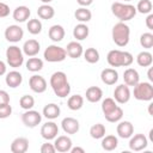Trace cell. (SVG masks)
<instances>
[{"mask_svg":"<svg viewBox=\"0 0 153 153\" xmlns=\"http://www.w3.org/2000/svg\"><path fill=\"white\" fill-rule=\"evenodd\" d=\"M49 84H50L54 93L57 97L66 98L67 96H69V93H71V85H69V82L67 80L66 73H63L61 71L54 72L51 74V76H50Z\"/></svg>","mask_w":153,"mask_h":153,"instance_id":"6da1fadb","label":"cell"},{"mask_svg":"<svg viewBox=\"0 0 153 153\" xmlns=\"http://www.w3.org/2000/svg\"><path fill=\"white\" fill-rule=\"evenodd\" d=\"M106 61L111 67H129L133 63L134 57L129 51L114 49L108 53Z\"/></svg>","mask_w":153,"mask_h":153,"instance_id":"7a4b0ae2","label":"cell"},{"mask_svg":"<svg viewBox=\"0 0 153 153\" xmlns=\"http://www.w3.org/2000/svg\"><path fill=\"white\" fill-rule=\"evenodd\" d=\"M112 14L120 19V22H128L133 19L136 14V7L131 4H123V2H112L111 5Z\"/></svg>","mask_w":153,"mask_h":153,"instance_id":"3957f363","label":"cell"},{"mask_svg":"<svg viewBox=\"0 0 153 153\" xmlns=\"http://www.w3.org/2000/svg\"><path fill=\"white\" fill-rule=\"evenodd\" d=\"M111 36H112V41L115 42L116 45L126 47L129 43L130 29L124 22H118L117 24L114 25L112 31H111Z\"/></svg>","mask_w":153,"mask_h":153,"instance_id":"277c9868","label":"cell"},{"mask_svg":"<svg viewBox=\"0 0 153 153\" xmlns=\"http://www.w3.org/2000/svg\"><path fill=\"white\" fill-rule=\"evenodd\" d=\"M133 94L134 98L137 100H142V102H149L153 99V86L151 82L147 81H142V82H137L135 86H133Z\"/></svg>","mask_w":153,"mask_h":153,"instance_id":"5b68a950","label":"cell"},{"mask_svg":"<svg viewBox=\"0 0 153 153\" xmlns=\"http://www.w3.org/2000/svg\"><path fill=\"white\" fill-rule=\"evenodd\" d=\"M43 57L48 62H61L67 57V53L65 48L57 44H50L45 48L43 53Z\"/></svg>","mask_w":153,"mask_h":153,"instance_id":"8992f818","label":"cell"},{"mask_svg":"<svg viewBox=\"0 0 153 153\" xmlns=\"http://www.w3.org/2000/svg\"><path fill=\"white\" fill-rule=\"evenodd\" d=\"M6 61L10 67L18 68L24 63L23 50L17 45H10L6 49Z\"/></svg>","mask_w":153,"mask_h":153,"instance_id":"52a82bcc","label":"cell"},{"mask_svg":"<svg viewBox=\"0 0 153 153\" xmlns=\"http://www.w3.org/2000/svg\"><path fill=\"white\" fill-rule=\"evenodd\" d=\"M42 121V115L36 110H25V112L22 115V122L27 128H35L37 127Z\"/></svg>","mask_w":153,"mask_h":153,"instance_id":"ba28073f","label":"cell"},{"mask_svg":"<svg viewBox=\"0 0 153 153\" xmlns=\"http://www.w3.org/2000/svg\"><path fill=\"white\" fill-rule=\"evenodd\" d=\"M131 97L129 86H127L126 84H121L118 86L115 87L114 90V99L116 100V103L118 104H126L129 102Z\"/></svg>","mask_w":153,"mask_h":153,"instance_id":"9c48e42d","label":"cell"},{"mask_svg":"<svg viewBox=\"0 0 153 153\" xmlns=\"http://www.w3.org/2000/svg\"><path fill=\"white\" fill-rule=\"evenodd\" d=\"M5 38L11 43H17L24 37V30L19 25H10L5 30Z\"/></svg>","mask_w":153,"mask_h":153,"instance_id":"30bf717a","label":"cell"},{"mask_svg":"<svg viewBox=\"0 0 153 153\" xmlns=\"http://www.w3.org/2000/svg\"><path fill=\"white\" fill-rule=\"evenodd\" d=\"M129 148L134 152H140L142 149H145L148 145V140L147 137L143 135V134H133L130 137H129Z\"/></svg>","mask_w":153,"mask_h":153,"instance_id":"8fae6325","label":"cell"},{"mask_svg":"<svg viewBox=\"0 0 153 153\" xmlns=\"http://www.w3.org/2000/svg\"><path fill=\"white\" fill-rule=\"evenodd\" d=\"M29 86L35 93H43V92H45L48 84H47V80L42 75L33 74L29 79Z\"/></svg>","mask_w":153,"mask_h":153,"instance_id":"7c38bea8","label":"cell"},{"mask_svg":"<svg viewBox=\"0 0 153 153\" xmlns=\"http://www.w3.org/2000/svg\"><path fill=\"white\" fill-rule=\"evenodd\" d=\"M57 134H59V127L53 121H48L41 127V136L47 141L54 140L57 136Z\"/></svg>","mask_w":153,"mask_h":153,"instance_id":"4fadbf2b","label":"cell"},{"mask_svg":"<svg viewBox=\"0 0 153 153\" xmlns=\"http://www.w3.org/2000/svg\"><path fill=\"white\" fill-rule=\"evenodd\" d=\"M72 139L67 135H60V136H56L55 137V141H54V147L57 152H61V153H66V152H69L71 148H72Z\"/></svg>","mask_w":153,"mask_h":153,"instance_id":"5bb4252c","label":"cell"},{"mask_svg":"<svg viewBox=\"0 0 153 153\" xmlns=\"http://www.w3.org/2000/svg\"><path fill=\"white\" fill-rule=\"evenodd\" d=\"M61 127L66 134H76L79 131L80 124L79 121L74 117H65L61 122Z\"/></svg>","mask_w":153,"mask_h":153,"instance_id":"9a60e30c","label":"cell"},{"mask_svg":"<svg viewBox=\"0 0 153 153\" xmlns=\"http://www.w3.org/2000/svg\"><path fill=\"white\" fill-rule=\"evenodd\" d=\"M41 50V44L37 39H27L25 41L24 45H23V54L29 56V57H32V56H36Z\"/></svg>","mask_w":153,"mask_h":153,"instance_id":"2e32d148","label":"cell"},{"mask_svg":"<svg viewBox=\"0 0 153 153\" xmlns=\"http://www.w3.org/2000/svg\"><path fill=\"white\" fill-rule=\"evenodd\" d=\"M116 131L120 137L122 139H129L134 134V126L129 121H121L117 124Z\"/></svg>","mask_w":153,"mask_h":153,"instance_id":"e0dca14e","label":"cell"},{"mask_svg":"<svg viewBox=\"0 0 153 153\" xmlns=\"http://www.w3.org/2000/svg\"><path fill=\"white\" fill-rule=\"evenodd\" d=\"M100 79L105 85H115L118 81V73L115 68H105L100 73Z\"/></svg>","mask_w":153,"mask_h":153,"instance_id":"ac0fdd59","label":"cell"},{"mask_svg":"<svg viewBox=\"0 0 153 153\" xmlns=\"http://www.w3.org/2000/svg\"><path fill=\"white\" fill-rule=\"evenodd\" d=\"M10 149L12 153H25L29 149V140L23 136L16 137L12 141Z\"/></svg>","mask_w":153,"mask_h":153,"instance_id":"d6986e66","label":"cell"},{"mask_svg":"<svg viewBox=\"0 0 153 153\" xmlns=\"http://www.w3.org/2000/svg\"><path fill=\"white\" fill-rule=\"evenodd\" d=\"M5 82L8 87L16 88L23 82V75L18 71H11L5 76Z\"/></svg>","mask_w":153,"mask_h":153,"instance_id":"ffe728a7","label":"cell"},{"mask_svg":"<svg viewBox=\"0 0 153 153\" xmlns=\"http://www.w3.org/2000/svg\"><path fill=\"white\" fill-rule=\"evenodd\" d=\"M66 49V53L69 57L72 59H78L84 53V49H82V45L78 42V41H72L67 44V47L65 48Z\"/></svg>","mask_w":153,"mask_h":153,"instance_id":"44dd1931","label":"cell"},{"mask_svg":"<svg viewBox=\"0 0 153 153\" xmlns=\"http://www.w3.org/2000/svg\"><path fill=\"white\" fill-rule=\"evenodd\" d=\"M123 80L127 86H135L140 81L139 72L134 68H127L123 72Z\"/></svg>","mask_w":153,"mask_h":153,"instance_id":"7402d4cb","label":"cell"},{"mask_svg":"<svg viewBox=\"0 0 153 153\" xmlns=\"http://www.w3.org/2000/svg\"><path fill=\"white\" fill-rule=\"evenodd\" d=\"M30 14H31V11H30V8L27 6H18V7L14 8V11L12 13V17H13V19L16 22L24 23V22H26L29 19Z\"/></svg>","mask_w":153,"mask_h":153,"instance_id":"603a6c76","label":"cell"},{"mask_svg":"<svg viewBox=\"0 0 153 153\" xmlns=\"http://www.w3.org/2000/svg\"><path fill=\"white\" fill-rule=\"evenodd\" d=\"M48 35H49V38L53 41V42H61L63 38H65V29L63 26L59 25V24H55L53 26H50L49 31H48Z\"/></svg>","mask_w":153,"mask_h":153,"instance_id":"cb8c5ba5","label":"cell"},{"mask_svg":"<svg viewBox=\"0 0 153 153\" xmlns=\"http://www.w3.org/2000/svg\"><path fill=\"white\" fill-rule=\"evenodd\" d=\"M85 97L86 99L90 102V103H97L102 99L103 97V91L100 87L98 86H90L87 90H86V93H85Z\"/></svg>","mask_w":153,"mask_h":153,"instance_id":"d4e9b609","label":"cell"},{"mask_svg":"<svg viewBox=\"0 0 153 153\" xmlns=\"http://www.w3.org/2000/svg\"><path fill=\"white\" fill-rule=\"evenodd\" d=\"M42 112H43V116L45 118H48V120H55V118H57L60 116L61 110H60V106L57 104L49 103V104H47L43 108V111Z\"/></svg>","mask_w":153,"mask_h":153,"instance_id":"484cf974","label":"cell"},{"mask_svg":"<svg viewBox=\"0 0 153 153\" xmlns=\"http://www.w3.org/2000/svg\"><path fill=\"white\" fill-rule=\"evenodd\" d=\"M88 33H90V29L85 23H80L75 25L73 29V37L76 41H84L85 38H87Z\"/></svg>","mask_w":153,"mask_h":153,"instance_id":"4316f807","label":"cell"},{"mask_svg":"<svg viewBox=\"0 0 153 153\" xmlns=\"http://www.w3.org/2000/svg\"><path fill=\"white\" fill-rule=\"evenodd\" d=\"M118 146V139L115 135H104L102 137V148L104 151H114Z\"/></svg>","mask_w":153,"mask_h":153,"instance_id":"83f0119b","label":"cell"},{"mask_svg":"<svg viewBox=\"0 0 153 153\" xmlns=\"http://www.w3.org/2000/svg\"><path fill=\"white\" fill-rule=\"evenodd\" d=\"M37 14L41 19H45L49 20L55 16V10L53 6H50L49 4H43L37 8Z\"/></svg>","mask_w":153,"mask_h":153,"instance_id":"f1b7e54d","label":"cell"},{"mask_svg":"<svg viewBox=\"0 0 153 153\" xmlns=\"http://www.w3.org/2000/svg\"><path fill=\"white\" fill-rule=\"evenodd\" d=\"M136 62L140 67H149L153 62V56L149 51L147 50H143V51H140L136 56Z\"/></svg>","mask_w":153,"mask_h":153,"instance_id":"f546056e","label":"cell"},{"mask_svg":"<svg viewBox=\"0 0 153 153\" xmlns=\"http://www.w3.org/2000/svg\"><path fill=\"white\" fill-rule=\"evenodd\" d=\"M82 105H84V97L81 94H73L67 100V106L73 111L80 110Z\"/></svg>","mask_w":153,"mask_h":153,"instance_id":"4dcf8cb0","label":"cell"},{"mask_svg":"<svg viewBox=\"0 0 153 153\" xmlns=\"http://www.w3.org/2000/svg\"><path fill=\"white\" fill-rule=\"evenodd\" d=\"M74 17H75V19L79 20L80 23H87V22L91 20L92 13H91V11H90L87 7H81V6H80L79 8L75 10Z\"/></svg>","mask_w":153,"mask_h":153,"instance_id":"1f68e13d","label":"cell"},{"mask_svg":"<svg viewBox=\"0 0 153 153\" xmlns=\"http://www.w3.org/2000/svg\"><path fill=\"white\" fill-rule=\"evenodd\" d=\"M25 66H26V69H27V71L36 73V72H39V71L43 68V60L39 59V57L32 56V57H30V59L26 61Z\"/></svg>","mask_w":153,"mask_h":153,"instance_id":"d6a6232c","label":"cell"},{"mask_svg":"<svg viewBox=\"0 0 153 153\" xmlns=\"http://www.w3.org/2000/svg\"><path fill=\"white\" fill-rule=\"evenodd\" d=\"M84 59L86 60V62L88 63H97L99 61V51L96 49V48H87L84 53Z\"/></svg>","mask_w":153,"mask_h":153,"instance_id":"836d02e7","label":"cell"},{"mask_svg":"<svg viewBox=\"0 0 153 153\" xmlns=\"http://www.w3.org/2000/svg\"><path fill=\"white\" fill-rule=\"evenodd\" d=\"M105 131H106L105 126L102 124V123H96L90 128V135H91L92 139H96V140L102 139L105 135Z\"/></svg>","mask_w":153,"mask_h":153,"instance_id":"e575fe53","label":"cell"},{"mask_svg":"<svg viewBox=\"0 0 153 153\" xmlns=\"http://www.w3.org/2000/svg\"><path fill=\"white\" fill-rule=\"evenodd\" d=\"M122 117H123V109L121 108V106H116L115 108V110H112L110 114H108V115H105V120L108 121V122H111V123H117V122H120L121 120H122Z\"/></svg>","mask_w":153,"mask_h":153,"instance_id":"d590c367","label":"cell"},{"mask_svg":"<svg viewBox=\"0 0 153 153\" xmlns=\"http://www.w3.org/2000/svg\"><path fill=\"white\" fill-rule=\"evenodd\" d=\"M26 27L31 35H38L42 31V23L39 19H30L26 24Z\"/></svg>","mask_w":153,"mask_h":153,"instance_id":"8d00e7d4","label":"cell"},{"mask_svg":"<svg viewBox=\"0 0 153 153\" xmlns=\"http://www.w3.org/2000/svg\"><path fill=\"white\" fill-rule=\"evenodd\" d=\"M152 1L151 0H140L136 5V12L142 14H148L152 12Z\"/></svg>","mask_w":153,"mask_h":153,"instance_id":"74e56055","label":"cell"},{"mask_svg":"<svg viewBox=\"0 0 153 153\" xmlns=\"http://www.w3.org/2000/svg\"><path fill=\"white\" fill-rule=\"evenodd\" d=\"M117 106V103L114 98H105L103 102H102V111L105 115L110 114L112 110H115V108Z\"/></svg>","mask_w":153,"mask_h":153,"instance_id":"f35d334b","label":"cell"},{"mask_svg":"<svg viewBox=\"0 0 153 153\" xmlns=\"http://www.w3.org/2000/svg\"><path fill=\"white\" fill-rule=\"evenodd\" d=\"M19 105H20V108L24 109V110H30V109H32L33 105H35V99H33V97L30 96V94H24V96H22L20 99H19Z\"/></svg>","mask_w":153,"mask_h":153,"instance_id":"ab89813d","label":"cell"},{"mask_svg":"<svg viewBox=\"0 0 153 153\" xmlns=\"http://www.w3.org/2000/svg\"><path fill=\"white\" fill-rule=\"evenodd\" d=\"M140 44L145 49H151L153 47V33L145 32L140 36Z\"/></svg>","mask_w":153,"mask_h":153,"instance_id":"60d3db41","label":"cell"},{"mask_svg":"<svg viewBox=\"0 0 153 153\" xmlns=\"http://www.w3.org/2000/svg\"><path fill=\"white\" fill-rule=\"evenodd\" d=\"M11 114H12V106L10 105V103L0 105V118H1V120L10 117Z\"/></svg>","mask_w":153,"mask_h":153,"instance_id":"b9f144b4","label":"cell"},{"mask_svg":"<svg viewBox=\"0 0 153 153\" xmlns=\"http://www.w3.org/2000/svg\"><path fill=\"white\" fill-rule=\"evenodd\" d=\"M56 149L54 147V143H49V142H45L41 146V153H55Z\"/></svg>","mask_w":153,"mask_h":153,"instance_id":"7bdbcfd3","label":"cell"},{"mask_svg":"<svg viewBox=\"0 0 153 153\" xmlns=\"http://www.w3.org/2000/svg\"><path fill=\"white\" fill-rule=\"evenodd\" d=\"M10 14V7L5 2H0V18H5Z\"/></svg>","mask_w":153,"mask_h":153,"instance_id":"ee69618b","label":"cell"},{"mask_svg":"<svg viewBox=\"0 0 153 153\" xmlns=\"http://www.w3.org/2000/svg\"><path fill=\"white\" fill-rule=\"evenodd\" d=\"M10 103V94L5 90H0V105Z\"/></svg>","mask_w":153,"mask_h":153,"instance_id":"f6af8a7d","label":"cell"},{"mask_svg":"<svg viewBox=\"0 0 153 153\" xmlns=\"http://www.w3.org/2000/svg\"><path fill=\"white\" fill-rule=\"evenodd\" d=\"M146 26L149 30H153V14L152 13H148V16L146 18Z\"/></svg>","mask_w":153,"mask_h":153,"instance_id":"bcb514c9","label":"cell"},{"mask_svg":"<svg viewBox=\"0 0 153 153\" xmlns=\"http://www.w3.org/2000/svg\"><path fill=\"white\" fill-rule=\"evenodd\" d=\"M76 2H78L81 7H87V6L92 5L93 0H76Z\"/></svg>","mask_w":153,"mask_h":153,"instance_id":"7dc6e473","label":"cell"},{"mask_svg":"<svg viewBox=\"0 0 153 153\" xmlns=\"http://www.w3.org/2000/svg\"><path fill=\"white\" fill-rule=\"evenodd\" d=\"M6 74V63L0 60V76Z\"/></svg>","mask_w":153,"mask_h":153,"instance_id":"c3c4849f","label":"cell"},{"mask_svg":"<svg viewBox=\"0 0 153 153\" xmlns=\"http://www.w3.org/2000/svg\"><path fill=\"white\" fill-rule=\"evenodd\" d=\"M69 152L71 153H85V149L81 147H72Z\"/></svg>","mask_w":153,"mask_h":153,"instance_id":"681fc988","label":"cell"},{"mask_svg":"<svg viewBox=\"0 0 153 153\" xmlns=\"http://www.w3.org/2000/svg\"><path fill=\"white\" fill-rule=\"evenodd\" d=\"M147 75H148V79H149V81H153V75H152V68H149V69H148V73H147Z\"/></svg>","mask_w":153,"mask_h":153,"instance_id":"f907efd6","label":"cell"},{"mask_svg":"<svg viewBox=\"0 0 153 153\" xmlns=\"http://www.w3.org/2000/svg\"><path fill=\"white\" fill-rule=\"evenodd\" d=\"M41 1H42L43 4H49V2H51L53 0H41Z\"/></svg>","mask_w":153,"mask_h":153,"instance_id":"816d5d0a","label":"cell"},{"mask_svg":"<svg viewBox=\"0 0 153 153\" xmlns=\"http://www.w3.org/2000/svg\"><path fill=\"white\" fill-rule=\"evenodd\" d=\"M124 1H131V0H124Z\"/></svg>","mask_w":153,"mask_h":153,"instance_id":"f5cc1de1","label":"cell"}]
</instances>
